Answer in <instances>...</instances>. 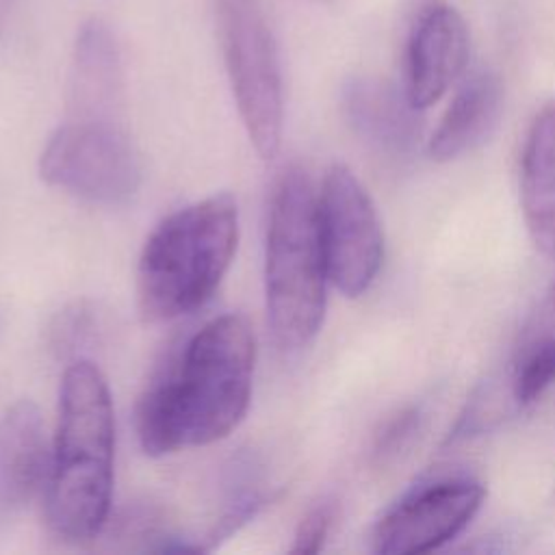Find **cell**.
Here are the masks:
<instances>
[{
    "label": "cell",
    "mask_w": 555,
    "mask_h": 555,
    "mask_svg": "<svg viewBox=\"0 0 555 555\" xmlns=\"http://www.w3.org/2000/svg\"><path fill=\"white\" fill-rule=\"evenodd\" d=\"M256 340L241 314L204 323L163 364L137 403V436L147 455L225 438L251 397Z\"/></svg>",
    "instance_id": "obj_1"
},
{
    "label": "cell",
    "mask_w": 555,
    "mask_h": 555,
    "mask_svg": "<svg viewBox=\"0 0 555 555\" xmlns=\"http://www.w3.org/2000/svg\"><path fill=\"white\" fill-rule=\"evenodd\" d=\"M115 418L100 369L78 358L63 375L59 425L46 481V518L72 544L91 542L106 527L113 494Z\"/></svg>",
    "instance_id": "obj_2"
},
{
    "label": "cell",
    "mask_w": 555,
    "mask_h": 555,
    "mask_svg": "<svg viewBox=\"0 0 555 555\" xmlns=\"http://www.w3.org/2000/svg\"><path fill=\"white\" fill-rule=\"evenodd\" d=\"M238 241V210L217 193L167 215L137 264V306L145 321H171L202 308L223 280Z\"/></svg>",
    "instance_id": "obj_3"
},
{
    "label": "cell",
    "mask_w": 555,
    "mask_h": 555,
    "mask_svg": "<svg viewBox=\"0 0 555 555\" xmlns=\"http://www.w3.org/2000/svg\"><path fill=\"white\" fill-rule=\"evenodd\" d=\"M327 282L317 193L308 176L291 167L275 184L264 245L267 321L282 349H299L317 336Z\"/></svg>",
    "instance_id": "obj_4"
},
{
    "label": "cell",
    "mask_w": 555,
    "mask_h": 555,
    "mask_svg": "<svg viewBox=\"0 0 555 555\" xmlns=\"http://www.w3.org/2000/svg\"><path fill=\"white\" fill-rule=\"evenodd\" d=\"M221 50L232 95L254 150L273 158L284 121L282 72L273 30L258 0H219Z\"/></svg>",
    "instance_id": "obj_5"
},
{
    "label": "cell",
    "mask_w": 555,
    "mask_h": 555,
    "mask_svg": "<svg viewBox=\"0 0 555 555\" xmlns=\"http://www.w3.org/2000/svg\"><path fill=\"white\" fill-rule=\"evenodd\" d=\"M39 176L76 197L121 204L141 184V163L121 121L67 117L41 150Z\"/></svg>",
    "instance_id": "obj_6"
},
{
    "label": "cell",
    "mask_w": 555,
    "mask_h": 555,
    "mask_svg": "<svg viewBox=\"0 0 555 555\" xmlns=\"http://www.w3.org/2000/svg\"><path fill=\"white\" fill-rule=\"evenodd\" d=\"M317 217L330 282L345 297L366 293L384 260V232L371 195L345 165L327 169Z\"/></svg>",
    "instance_id": "obj_7"
},
{
    "label": "cell",
    "mask_w": 555,
    "mask_h": 555,
    "mask_svg": "<svg viewBox=\"0 0 555 555\" xmlns=\"http://www.w3.org/2000/svg\"><path fill=\"white\" fill-rule=\"evenodd\" d=\"M486 488L468 475L436 477L392 503L371 531L379 555H421L440 548L479 512Z\"/></svg>",
    "instance_id": "obj_8"
},
{
    "label": "cell",
    "mask_w": 555,
    "mask_h": 555,
    "mask_svg": "<svg viewBox=\"0 0 555 555\" xmlns=\"http://www.w3.org/2000/svg\"><path fill=\"white\" fill-rule=\"evenodd\" d=\"M468 28L449 4L425 9L412 28L405 52L403 91L418 111L438 102L464 72Z\"/></svg>",
    "instance_id": "obj_9"
},
{
    "label": "cell",
    "mask_w": 555,
    "mask_h": 555,
    "mask_svg": "<svg viewBox=\"0 0 555 555\" xmlns=\"http://www.w3.org/2000/svg\"><path fill=\"white\" fill-rule=\"evenodd\" d=\"M121 108L124 69L119 48L111 28L102 20L91 17L80 26L74 43L67 117L121 121Z\"/></svg>",
    "instance_id": "obj_10"
},
{
    "label": "cell",
    "mask_w": 555,
    "mask_h": 555,
    "mask_svg": "<svg viewBox=\"0 0 555 555\" xmlns=\"http://www.w3.org/2000/svg\"><path fill=\"white\" fill-rule=\"evenodd\" d=\"M343 111L351 130L379 152L405 154L421 137L418 108L405 91L386 80H349L343 89Z\"/></svg>",
    "instance_id": "obj_11"
},
{
    "label": "cell",
    "mask_w": 555,
    "mask_h": 555,
    "mask_svg": "<svg viewBox=\"0 0 555 555\" xmlns=\"http://www.w3.org/2000/svg\"><path fill=\"white\" fill-rule=\"evenodd\" d=\"M39 408L22 399L0 418V505L28 503L46 488L50 455Z\"/></svg>",
    "instance_id": "obj_12"
},
{
    "label": "cell",
    "mask_w": 555,
    "mask_h": 555,
    "mask_svg": "<svg viewBox=\"0 0 555 555\" xmlns=\"http://www.w3.org/2000/svg\"><path fill=\"white\" fill-rule=\"evenodd\" d=\"M520 206L535 247L555 258V102L529 126L520 158Z\"/></svg>",
    "instance_id": "obj_13"
},
{
    "label": "cell",
    "mask_w": 555,
    "mask_h": 555,
    "mask_svg": "<svg viewBox=\"0 0 555 555\" xmlns=\"http://www.w3.org/2000/svg\"><path fill=\"white\" fill-rule=\"evenodd\" d=\"M503 108V87L496 74H470L453 95L447 113L429 139V154L449 163L481 145L494 130Z\"/></svg>",
    "instance_id": "obj_14"
},
{
    "label": "cell",
    "mask_w": 555,
    "mask_h": 555,
    "mask_svg": "<svg viewBox=\"0 0 555 555\" xmlns=\"http://www.w3.org/2000/svg\"><path fill=\"white\" fill-rule=\"evenodd\" d=\"M509 392L518 408L538 401L555 384V293L525 325L509 371Z\"/></svg>",
    "instance_id": "obj_15"
},
{
    "label": "cell",
    "mask_w": 555,
    "mask_h": 555,
    "mask_svg": "<svg viewBox=\"0 0 555 555\" xmlns=\"http://www.w3.org/2000/svg\"><path fill=\"white\" fill-rule=\"evenodd\" d=\"M98 317L89 304L65 308L52 325V347L61 356H76L95 336Z\"/></svg>",
    "instance_id": "obj_16"
},
{
    "label": "cell",
    "mask_w": 555,
    "mask_h": 555,
    "mask_svg": "<svg viewBox=\"0 0 555 555\" xmlns=\"http://www.w3.org/2000/svg\"><path fill=\"white\" fill-rule=\"evenodd\" d=\"M334 520H336L334 501H321L314 507H310L295 529L291 553H304V555L319 553L332 531Z\"/></svg>",
    "instance_id": "obj_17"
},
{
    "label": "cell",
    "mask_w": 555,
    "mask_h": 555,
    "mask_svg": "<svg viewBox=\"0 0 555 555\" xmlns=\"http://www.w3.org/2000/svg\"><path fill=\"white\" fill-rule=\"evenodd\" d=\"M418 427H421V410L418 408L399 410L379 429V434L375 438V455L379 460L395 457L397 453H401L410 444V440L414 438Z\"/></svg>",
    "instance_id": "obj_18"
},
{
    "label": "cell",
    "mask_w": 555,
    "mask_h": 555,
    "mask_svg": "<svg viewBox=\"0 0 555 555\" xmlns=\"http://www.w3.org/2000/svg\"><path fill=\"white\" fill-rule=\"evenodd\" d=\"M551 291H553V293H555V284H553V288H551Z\"/></svg>",
    "instance_id": "obj_19"
}]
</instances>
